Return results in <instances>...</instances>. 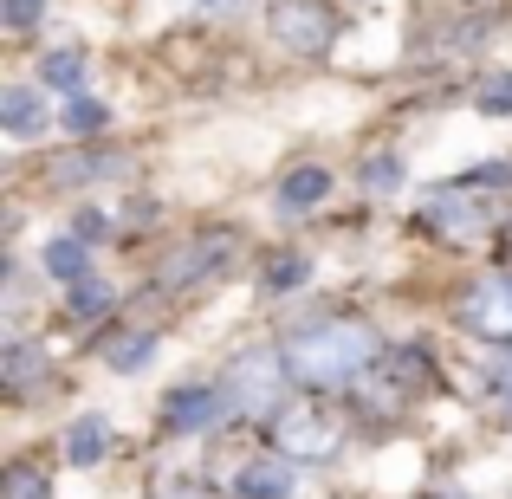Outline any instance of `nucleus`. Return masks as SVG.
I'll use <instances>...</instances> for the list:
<instances>
[{
    "label": "nucleus",
    "instance_id": "11",
    "mask_svg": "<svg viewBox=\"0 0 512 499\" xmlns=\"http://www.w3.org/2000/svg\"><path fill=\"white\" fill-rule=\"evenodd\" d=\"M227 253H234V240H227V234H221V240H195L182 260H169V279H175V286H182V279H201L208 266H221ZM208 279H214V273H208Z\"/></svg>",
    "mask_w": 512,
    "mask_h": 499
},
{
    "label": "nucleus",
    "instance_id": "17",
    "mask_svg": "<svg viewBox=\"0 0 512 499\" xmlns=\"http://www.w3.org/2000/svg\"><path fill=\"white\" fill-rule=\"evenodd\" d=\"M124 163L117 156H72V163H59V182H91V175H117Z\"/></svg>",
    "mask_w": 512,
    "mask_h": 499
},
{
    "label": "nucleus",
    "instance_id": "21",
    "mask_svg": "<svg viewBox=\"0 0 512 499\" xmlns=\"http://www.w3.org/2000/svg\"><path fill=\"white\" fill-rule=\"evenodd\" d=\"M7 499H46V480H39V467H13Z\"/></svg>",
    "mask_w": 512,
    "mask_h": 499
},
{
    "label": "nucleus",
    "instance_id": "2",
    "mask_svg": "<svg viewBox=\"0 0 512 499\" xmlns=\"http://www.w3.org/2000/svg\"><path fill=\"white\" fill-rule=\"evenodd\" d=\"M273 441H279V454H292V461H331V454L344 448L338 422H331V415H312V409H292V415H279Z\"/></svg>",
    "mask_w": 512,
    "mask_h": 499
},
{
    "label": "nucleus",
    "instance_id": "4",
    "mask_svg": "<svg viewBox=\"0 0 512 499\" xmlns=\"http://www.w3.org/2000/svg\"><path fill=\"white\" fill-rule=\"evenodd\" d=\"M422 221L448 240H474L487 227V201L467 195V188H435V195H422Z\"/></svg>",
    "mask_w": 512,
    "mask_h": 499
},
{
    "label": "nucleus",
    "instance_id": "22",
    "mask_svg": "<svg viewBox=\"0 0 512 499\" xmlns=\"http://www.w3.org/2000/svg\"><path fill=\"white\" fill-rule=\"evenodd\" d=\"M7 370H13V389H33V370H39V363H33V350H26V344H13V350H7Z\"/></svg>",
    "mask_w": 512,
    "mask_h": 499
},
{
    "label": "nucleus",
    "instance_id": "8",
    "mask_svg": "<svg viewBox=\"0 0 512 499\" xmlns=\"http://www.w3.org/2000/svg\"><path fill=\"white\" fill-rule=\"evenodd\" d=\"M325 195H331V175L318 169V163H305V169H292V175H286V188H279V208L299 214V208H318Z\"/></svg>",
    "mask_w": 512,
    "mask_h": 499
},
{
    "label": "nucleus",
    "instance_id": "3",
    "mask_svg": "<svg viewBox=\"0 0 512 499\" xmlns=\"http://www.w3.org/2000/svg\"><path fill=\"white\" fill-rule=\"evenodd\" d=\"M273 33L286 39L292 52H305V59H312V52H331L338 20H331L318 0H279V7H273Z\"/></svg>",
    "mask_w": 512,
    "mask_h": 499
},
{
    "label": "nucleus",
    "instance_id": "25",
    "mask_svg": "<svg viewBox=\"0 0 512 499\" xmlns=\"http://www.w3.org/2000/svg\"><path fill=\"white\" fill-rule=\"evenodd\" d=\"M253 0H201V13H214V20H234V13H247Z\"/></svg>",
    "mask_w": 512,
    "mask_h": 499
},
{
    "label": "nucleus",
    "instance_id": "15",
    "mask_svg": "<svg viewBox=\"0 0 512 499\" xmlns=\"http://www.w3.org/2000/svg\"><path fill=\"white\" fill-rule=\"evenodd\" d=\"M104 124H111V111H104V104H91V98H72V104H65V130H78V137H98Z\"/></svg>",
    "mask_w": 512,
    "mask_h": 499
},
{
    "label": "nucleus",
    "instance_id": "13",
    "mask_svg": "<svg viewBox=\"0 0 512 499\" xmlns=\"http://www.w3.org/2000/svg\"><path fill=\"white\" fill-rule=\"evenodd\" d=\"M150 357H156V331H130V337H111V344H104V363H111V370H143Z\"/></svg>",
    "mask_w": 512,
    "mask_h": 499
},
{
    "label": "nucleus",
    "instance_id": "24",
    "mask_svg": "<svg viewBox=\"0 0 512 499\" xmlns=\"http://www.w3.org/2000/svg\"><path fill=\"white\" fill-rule=\"evenodd\" d=\"M299 279H305V260H279L266 286H273V292H286V286H299Z\"/></svg>",
    "mask_w": 512,
    "mask_h": 499
},
{
    "label": "nucleus",
    "instance_id": "1",
    "mask_svg": "<svg viewBox=\"0 0 512 499\" xmlns=\"http://www.w3.org/2000/svg\"><path fill=\"white\" fill-rule=\"evenodd\" d=\"M376 357V337L363 325H312L286 344V370L299 383H350Z\"/></svg>",
    "mask_w": 512,
    "mask_h": 499
},
{
    "label": "nucleus",
    "instance_id": "10",
    "mask_svg": "<svg viewBox=\"0 0 512 499\" xmlns=\"http://www.w3.org/2000/svg\"><path fill=\"white\" fill-rule=\"evenodd\" d=\"M169 428H208L214 415H221V396L214 389H182V396H169Z\"/></svg>",
    "mask_w": 512,
    "mask_h": 499
},
{
    "label": "nucleus",
    "instance_id": "20",
    "mask_svg": "<svg viewBox=\"0 0 512 499\" xmlns=\"http://www.w3.org/2000/svg\"><path fill=\"white\" fill-rule=\"evenodd\" d=\"M72 305H78V312H104V305H111V286H98V279H78V286H72Z\"/></svg>",
    "mask_w": 512,
    "mask_h": 499
},
{
    "label": "nucleus",
    "instance_id": "16",
    "mask_svg": "<svg viewBox=\"0 0 512 499\" xmlns=\"http://www.w3.org/2000/svg\"><path fill=\"white\" fill-rule=\"evenodd\" d=\"M46 85L85 91V59H78V52H59V59H46Z\"/></svg>",
    "mask_w": 512,
    "mask_h": 499
},
{
    "label": "nucleus",
    "instance_id": "18",
    "mask_svg": "<svg viewBox=\"0 0 512 499\" xmlns=\"http://www.w3.org/2000/svg\"><path fill=\"white\" fill-rule=\"evenodd\" d=\"M480 111H487V117L512 111V72H493L487 85H480Z\"/></svg>",
    "mask_w": 512,
    "mask_h": 499
},
{
    "label": "nucleus",
    "instance_id": "26",
    "mask_svg": "<svg viewBox=\"0 0 512 499\" xmlns=\"http://www.w3.org/2000/svg\"><path fill=\"white\" fill-rule=\"evenodd\" d=\"M169 499H188V493H169Z\"/></svg>",
    "mask_w": 512,
    "mask_h": 499
},
{
    "label": "nucleus",
    "instance_id": "19",
    "mask_svg": "<svg viewBox=\"0 0 512 499\" xmlns=\"http://www.w3.org/2000/svg\"><path fill=\"white\" fill-rule=\"evenodd\" d=\"M363 182H370L376 195H389V188H402V163L396 156H376V163H363Z\"/></svg>",
    "mask_w": 512,
    "mask_h": 499
},
{
    "label": "nucleus",
    "instance_id": "23",
    "mask_svg": "<svg viewBox=\"0 0 512 499\" xmlns=\"http://www.w3.org/2000/svg\"><path fill=\"white\" fill-rule=\"evenodd\" d=\"M39 7H46V0H0L7 26H33V20H39Z\"/></svg>",
    "mask_w": 512,
    "mask_h": 499
},
{
    "label": "nucleus",
    "instance_id": "6",
    "mask_svg": "<svg viewBox=\"0 0 512 499\" xmlns=\"http://www.w3.org/2000/svg\"><path fill=\"white\" fill-rule=\"evenodd\" d=\"M234 402L240 409H273L279 402V357H240L234 363Z\"/></svg>",
    "mask_w": 512,
    "mask_h": 499
},
{
    "label": "nucleus",
    "instance_id": "12",
    "mask_svg": "<svg viewBox=\"0 0 512 499\" xmlns=\"http://www.w3.org/2000/svg\"><path fill=\"white\" fill-rule=\"evenodd\" d=\"M104 448H111V422H104V415H85V422H72V435H65V454H72L78 467H91Z\"/></svg>",
    "mask_w": 512,
    "mask_h": 499
},
{
    "label": "nucleus",
    "instance_id": "9",
    "mask_svg": "<svg viewBox=\"0 0 512 499\" xmlns=\"http://www.w3.org/2000/svg\"><path fill=\"white\" fill-rule=\"evenodd\" d=\"M240 493L247 499H286L292 493V467L286 461H247L240 467Z\"/></svg>",
    "mask_w": 512,
    "mask_h": 499
},
{
    "label": "nucleus",
    "instance_id": "7",
    "mask_svg": "<svg viewBox=\"0 0 512 499\" xmlns=\"http://www.w3.org/2000/svg\"><path fill=\"white\" fill-rule=\"evenodd\" d=\"M0 124H7V137H39V130H46V104H39V91L13 85L7 98H0Z\"/></svg>",
    "mask_w": 512,
    "mask_h": 499
},
{
    "label": "nucleus",
    "instance_id": "5",
    "mask_svg": "<svg viewBox=\"0 0 512 499\" xmlns=\"http://www.w3.org/2000/svg\"><path fill=\"white\" fill-rule=\"evenodd\" d=\"M461 318H467V331H480V337H512V273L480 279V286L467 292Z\"/></svg>",
    "mask_w": 512,
    "mask_h": 499
},
{
    "label": "nucleus",
    "instance_id": "14",
    "mask_svg": "<svg viewBox=\"0 0 512 499\" xmlns=\"http://www.w3.org/2000/svg\"><path fill=\"white\" fill-rule=\"evenodd\" d=\"M46 273H52V279H65V286H78V279L91 273L85 240H52V247H46Z\"/></svg>",
    "mask_w": 512,
    "mask_h": 499
}]
</instances>
